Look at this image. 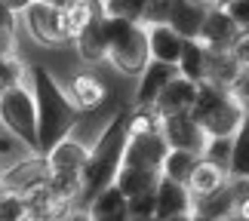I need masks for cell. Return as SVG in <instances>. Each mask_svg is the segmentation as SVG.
Wrapping results in <instances>:
<instances>
[{
	"label": "cell",
	"instance_id": "6da1fadb",
	"mask_svg": "<svg viewBox=\"0 0 249 221\" xmlns=\"http://www.w3.org/2000/svg\"><path fill=\"white\" fill-rule=\"evenodd\" d=\"M31 99H34V114H37V151L40 157L50 148H55L62 138H68L71 126L77 123V108L65 95V89L55 83V77L34 65L31 68Z\"/></svg>",
	"mask_w": 249,
	"mask_h": 221
},
{
	"label": "cell",
	"instance_id": "7a4b0ae2",
	"mask_svg": "<svg viewBox=\"0 0 249 221\" xmlns=\"http://www.w3.org/2000/svg\"><path fill=\"white\" fill-rule=\"evenodd\" d=\"M126 138H129V111L123 108L105 126L92 151L86 153V166L80 172V197L86 203H92L102 190L114 187V178H117L123 163V151H126Z\"/></svg>",
	"mask_w": 249,
	"mask_h": 221
},
{
	"label": "cell",
	"instance_id": "3957f363",
	"mask_svg": "<svg viewBox=\"0 0 249 221\" xmlns=\"http://www.w3.org/2000/svg\"><path fill=\"white\" fill-rule=\"evenodd\" d=\"M191 120L203 129L206 138H234L237 129L246 126V108H240L225 89L200 83L197 102L191 108Z\"/></svg>",
	"mask_w": 249,
	"mask_h": 221
},
{
	"label": "cell",
	"instance_id": "277c9868",
	"mask_svg": "<svg viewBox=\"0 0 249 221\" xmlns=\"http://www.w3.org/2000/svg\"><path fill=\"white\" fill-rule=\"evenodd\" d=\"M105 31H108V59L114 62V68L123 74L145 71V65L151 62L145 28L120 18H105Z\"/></svg>",
	"mask_w": 249,
	"mask_h": 221
},
{
	"label": "cell",
	"instance_id": "5b68a950",
	"mask_svg": "<svg viewBox=\"0 0 249 221\" xmlns=\"http://www.w3.org/2000/svg\"><path fill=\"white\" fill-rule=\"evenodd\" d=\"M0 120L9 126V132L25 141L28 148L37 151V114H34V99L22 83L9 86L0 92Z\"/></svg>",
	"mask_w": 249,
	"mask_h": 221
},
{
	"label": "cell",
	"instance_id": "8992f818",
	"mask_svg": "<svg viewBox=\"0 0 249 221\" xmlns=\"http://www.w3.org/2000/svg\"><path fill=\"white\" fill-rule=\"evenodd\" d=\"M169 153L163 136L157 132H139V136L126 138V151H123L120 169H145V172H160L163 157Z\"/></svg>",
	"mask_w": 249,
	"mask_h": 221
},
{
	"label": "cell",
	"instance_id": "52a82bcc",
	"mask_svg": "<svg viewBox=\"0 0 249 221\" xmlns=\"http://www.w3.org/2000/svg\"><path fill=\"white\" fill-rule=\"evenodd\" d=\"M246 40V31H240L231 18L225 16L222 6H209L206 13V22H203V31H200V46L206 52H234L237 46Z\"/></svg>",
	"mask_w": 249,
	"mask_h": 221
},
{
	"label": "cell",
	"instance_id": "ba28073f",
	"mask_svg": "<svg viewBox=\"0 0 249 221\" xmlns=\"http://www.w3.org/2000/svg\"><path fill=\"white\" fill-rule=\"evenodd\" d=\"M50 185V166H46L43 157H28L16 166L3 169V194L9 197H28L34 190H40Z\"/></svg>",
	"mask_w": 249,
	"mask_h": 221
},
{
	"label": "cell",
	"instance_id": "9c48e42d",
	"mask_svg": "<svg viewBox=\"0 0 249 221\" xmlns=\"http://www.w3.org/2000/svg\"><path fill=\"white\" fill-rule=\"evenodd\" d=\"M194 102H197V83H191V80L176 74L163 86V92L157 95V102L151 104V114H154L160 123L169 120V117H185V114H191Z\"/></svg>",
	"mask_w": 249,
	"mask_h": 221
},
{
	"label": "cell",
	"instance_id": "30bf717a",
	"mask_svg": "<svg viewBox=\"0 0 249 221\" xmlns=\"http://www.w3.org/2000/svg\"><path fill=\"white\" fill-rule=\"evenodd\" d=\"M25 22L28 31H31L34 40L40 43H65L68 34H65L62 25V6L59 3H25Z\"/></svg>",
	"mask_w": 249,
	"mask_h": 221
},
{
	"label": "cell",
	"instance_id": "8fae6325",
	"mask_svg": "<svg viewBox=\"0 0 249 221\" xmlns=\"http://www.w3.org/2000/svg\"><path fill=\"white\" fill-rule=\"evenodd\" d=\"M86 153L89 148L80 145L74 138H62L55 148L43 153L46 166H50V178H68V181H80V172L86 166Z\"/></svg>",
	"mask_w": 249,
	"mask_h": 221
},
{
	"label": "cell",
	"instance_id": "7c38bea8",
	"mask_svg": "<svg viewBox=\"0 0 249 221\" xmlns=\"http://www.w3.org/2000/svg\"><path fill=\"white\" fill-rule=\"evenodd\" d=\"M160 136H163L169 151H185V153H194V157H203V148L209 141L203 136V129L191 120V114L163 120V123H160Z\"/></svg>",
	"mask_w": 249,
	"mask_h": 221
},
{
	"label": "cell",
	"instance_id": "4fadbf2b",
	"mask_svg": "<svg viewBox=\"0 0 249 221\" xmlns=\"http://www.w3.org/2000/svg\"><path fill=\"white\" fill-rule=\"evenodd\" d=\"M209 6H213V3H197V0H172L166 25L181 37V40H200V31H203V22H206Z\"/></svg>",
	"mask_w": 249,
	"mask_h": 221
},
{
	"label": "cell",
	"instance_id": "5bb4252c",
	"mask_svg": "<svg viewBox=\"0 0 249 221\" xmlns=\"http://www.w3.org/2000/svg\"><path fill=\"white\" fill-rule=\"evenodd\" d=\"M191 209H194V197L188 194V187L176 185V181H166V178L157 181V187H154V221L191 215Z\"/></svg>",
	"mask_w": 249,
	"mask_h": 221
},
{
	"label": "cell",
	"instance_id": "9a60e30c",
	"mask_svg": "<svg viewBox=\"0 0 249 221\" xmlns=\"http://www.w3.org/2000/svg\"><path fill=\"white\" fill-rule=\"evenodd\" d=\"M77 50H80V59L83 62H102L108 59V31H105V16H102V3H95L92 9V18L86 22L80 31H77Z\"/></svg>",
	"mask_w": 249,
	"mask_h": 221
},
{
	"label": "cell",
	"instance_id": "2e32d148",
	"mask_svg": "<svg viewBox=\"0 0 249 221\" xmlns=\"http://www.w3.org/2000/svg\"><path fill=\"white\" fill-rule=\"evenodd\" d=\"M176 77V68L160 62H148L145 71H142V83L136 89V111H151V104L157 102V95L163 92V86Z\"/></svg>",
	"mask_w": 249,
	"mask_h": 221
},
{
	"label": "cell",
	"instance_id": "e0dca14e",
	"mask_svg": "<svg viewBox=\"0 0 249 221\" xmlns=\"http://www.w3.org/2000/svg\"><path fill=\"white\" fill-rule=\"evenodd\" d=\"M148 34V55L151 62H160V65H169V68H176L178 62V52H181V37L172 31L169 25H157V28H145Z\"/></svg>",
	"mask_w": 249,
	"mask_h": 221
},
{
	"label": "cell",
	"instance_id": "ac0fdd59",
	"mask_svg": "<svg viewBox=\"0 0 249 221\" xmlns=\"http://www.w3.org/2000/svg\"><path fill=\"white\" fill-rule=\"evenodd\" d=\"M234 212H240V209H237V203H234L231 185L218 187L215 194L197 197V200H194V209H191V215H197V218H209V221H228Z\"/></svg>",
	"mask_w": 249,
	"mask_h": 221
},
{
	"label": "cell",
	"instance_id": "d6986e66",
	"mask_svg": "<svg viewBox=\"0 0 249 221\" xmlns=\"http://www.w3.org/2000/svg\"><path fill=\"white\" fill-rule=\"evenodd\" d=\"M86 215H89V221H129L126 200H123V194H120L117 187L102 190V194L89 203Z\"/></svg>",
	"mask_w": 249,
	"mask_h": 221
},
{
	"label": "cell",
	"instance_id": "ffe728a7",
	"mask_svg": "<svg viewBox=\"0 0 249 221\" xmlns=\"http://www.w3.org/2000/svg\"><path fill=\"white\" fill-rule=\"evenodd\" d=\"M160 181V172H145V169H120L117 178H114V187L123 194V200L151 194Z\"/></svg>",
	"mask_w": 249,
	"mask_h": 221
},
{
	"label": "cell",
	"instance_id": "44dd1931",
	"mask_svg": "<svg viewBox=\"0 0 249 221\" xmlns=\"http://www.w3.org/2000/svg\"><path fill=\"white\" fill-rule=\"evenodd\" d=\"M203 71H206V50L197 40H185L178 52V62H176V74L200 86L203 83Z\"/></svg>",
	"mask_w": 249,
	"mask_h": 221
},
{
	"label": "cell",
	"instance_id": "7402d4cb",
	"mask_svg": "<svg viewBox=\"0 0 249 221\" xmlns=\"http://www.w3.org/2000/svg\"><path fill=\"white\" fill-rule=\"evenodd\" d=\"M197 166H200V157H194V153L169 151L166 157H163V166H160V178L176 181V185L188 187V181H191V175H194Z\"/></svg>",
	"mask_w": 249,
	"mask_h": 221
},
{
	"label": "cell",
	"instance_id": "603a6c76",
	"mask_svg": "<svg viewBox=\"0 0 249 221\" xmlns=\"http://www.w3.org/2000/svg\"><path fill=\"white\" fill-rule=\"evenodd\" d=\"M71 99L77 102L74 108H83V111H92L105 102V86L95 80L92 74H77L71 80Z\"/></svg>",
	"mask_w": 249,
	"mask_h": 221
},
{
	"label": "cell",
	"instance_id": "cb8c5ba5",
	"mask_svg": "<svg viewBox=\"0 0 249 221\" xmlns=\"http://www.w3.org/2000/svg\"><path fill=\"white\" fill-rule=\"evenodd\" d=\"M225 185H228V175H225V172L200 160V166L194 169V175H191V181H188V194L197 200V197L215 194V190H218V187H225Z\"/></svg>",
	"mask_w": 249,
	"mask_h": 221
},
{
	"label": "cell",
	"instance_id": "d4e9b609",
	"mask_svg": "<svg viewBox=\"0 0 249 221\" xmlns=\"http://www.w3.org/2000/svg\"><path fill=\"white\" fill-rule=\"evenodd\" d=\"M246 148H249V129H246V126H240V129H237V136L231 138V160H228V178H231V181L249 178Z\"/></svg>",
	"mask_w": 249,
	"mask_h": 221
},
{
	"label": "cell",
	"instance_id": "484cf974",
	"mask_svg": "<svg viewBox=\"0 0 249 221\" xmlns=\"http://www.w3.org/2000/svg\"><path fill=\"white\" fill-rule=\"evenodd\" d=\"M142 6H145V0H111V3H102V16L139 25L142 22Z\"/></svg>",
	"mask_w": 249,
	"mask_h": 221
},
{
	"label": "cell",
	"instance_id": "4316f807",
	"mask_svg": "<svg viewBox=\"0 0 249 221\" xmlns=\"http://www.w3.org/2000/svg\"><path fill=\"white\" fill-rule=\"evenodd\" d=\"M203 163H209V166L222 169L228 175V160H231V138H209L206 148H203V157H200Z\"/></svg>",
	"mask_w": 249,
	"mask_h": 221
},
{
	"label": "cell",
	"instance_id": "83f0119b",
	"mask_svg": "<svg viewBox=\"0 0 249 221\" xmlns=\"http://www.w3.org/2000/svg\"><path fill=\"white\" fill-rule=\"evenodd\" d=\"M169 6H172V0H145V6H142V22L151 25V28L166 25Z\"/></svg>",
	"mask_w": 249,
	"mask_h": 221
},
{
	"label": "cell",
	"instance_id": "f1b7e54d",
	"mask_svg": "<svg viewBox=\"0 0 249 221\" xmlns=\"http://www.w3.org/2000/svg\"><path fill=\"white\" fill-rule=\"evenodd\" d=\"M22 80V62L13 55H6V59H0V89H9V86H18Z\"/></svg>",
	"mask_w": 249,
	"mask_h": 221
},
{
	"label": "cell",
	"instance_id": "f546056e",
	"mask_svg": "<svg viewBox=\"0 0 249 221\" xmlns=\"http://www.w3.org/2000/svg\"><path fill=\"white\" fill-rule=\"evenodd\" d=\"M0 221H28L25 200L22 197H9V194L0 197Z\"/></svg>",
	"mask_w": 249,
	"mask_h": 221
},
{
	"label": "cell",
	"instance_id": "4dcf8cb0",
	"mask_svg": "<svg viewBox=\"0 0 249 221\" xmlns=\"http://www.w3.org/2000/svg\"><path fill=\"white\" fill-rule=\"evenodd\" d=\"M222 9H225V16L231 18L240 31H246V25H249V3H243V0H231V3H222Z\"/></svg>",
	"mask_w": 249,
	"mask_h": 221
},
{
	"label": "cell",
	"instance_id": "1f68e13d",
	"mask_svg": "<svg viewBox=\"0 0 249 221\" xmlns=\"http://www.w3.org/2000/svg\"><path fill=\"white\" fill-rule=\"evenodd\" d=\"M16 28V13L9 9L6 0H0V34H13Z\"/></svg>",
	"mask_w": 249,
	"mask_h": 221
},
{
	"label": "cell",
	"instance_id": "d6a6232c",
	"mask_svg": "<svg viewBox=\"0 0 249 221\" xmlns=\"http://www.w3.org/2000/svg\"><path fill=\"white\" fill-rule=\"evenodd\" d=\"M13 55V34H0V59Z\"/></svg>",
	"mask_w": 249,
	"mask_h": 221
},
{
	"label": "cell",
	"instance_id": "836d02e7",
	"mask_svg": "<svg viewBox=\"0 0 249 221\" xmlns=\"http://www.w3.org/2000/svg\"><path fill=\"white\" fill-rule=\"evenodd\" d=\"M13 151V138H6V136H0V157H6V153Z\"/></svg>",
	"mask_w": 249,
	"mask_h": 221
},
{
	"label": "cell",
	"instance_id": "e575fe53",
	"mask_svg": "<svg viewBox=\"0 0 249 221\" xmlns=\"http://www.w3.org/2000/svg\"><path fill=\"white\" fill-rule=\"evenodd\" d=\"M65 221H89V215H86V212H68Z\"/></svg>",
	"mask_w": 249,
	"mask_h": 221
},
{
	"label": "cell",
	"instance_id": "d590c367",
	"mask_svg": "<svg viewBox=\"0 0 249 221\" xmlns=\"http://www.w3.org/2000/svg\"><path fill=\"white\" fill-rule=\"evenodd\" d=\"M166 221H191V215H181V218H166Z\"/></svg>",
	"mask_w": 249,
	"mask_h": 221
},
{
	"label": "cell",
	"instance_id": "8d00e7d4",
	"mask_svg": "<svg viewBox=\"0 0 249 221\" xmlns=\"http://www.w3.org/2000/svg\"><path fill=\"white\" fill-rule=\"evenodd\" d=\"M0 197H3V169H0Z\"/></svg>",
	"mask_w": 249,
	"mask_h": 221
},
{
	"label": "cell",
	"instance_id": "74e56055",
	"mask_svg": "<svg viewBox=\"0 0 249 221\" xmlns=\"http://www.w3.org/2000/svg\"><path fill=\"white\" fill-rule=\"evenodd\" d=\"M191 221H209V218H197V215H191Z\"/></svg>",
	"mask_w": 249,
	"mask_h": 221
}]
</instances>
